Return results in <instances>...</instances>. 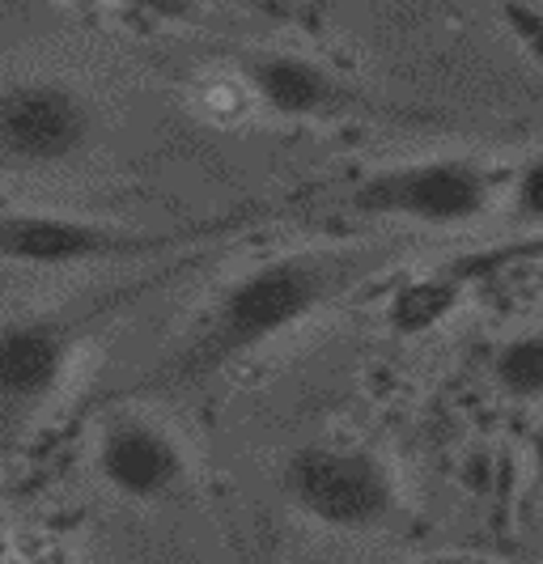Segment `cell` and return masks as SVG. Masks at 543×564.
<instances>
[{"label":"cell","instance_id":"13","mask_svg":"<svg viewBox=\"0 0 543 564\" xmlns=\"http://www.w3.org/2000/svg\"><path fill=\"white\" fill-rule=\"evenodd\" d=\"M416 564H480L471 556H430V561H416Z\"/></svg>","mask_w":543,"mask_h":564},{"label":"cell","instance_id":"1","mask_svg":"<svg viewBox=\"0 0 543 564\" xmlns=\"http://www.w3.org/2000/svg\"><path fill=\"white\" fill-rule=\"evenodd\" d=\"M382 263L373 247H315V251H289L247 268L238 281L221 289V297L208 306L196 336L166 369V378L200 382L226 366L259 352L263 344L293 332L327 302H336L352 284H361Z\"/></svg>","mask_w":543,"mask_h":564},{"label":"cell","instance_id":"3","mask_svg":"<svg viewBox=\"0 0 543 564\" xmlns=\"http://www.w3.org/2000/svg\"><path fill=\"white\" fill-rule=\"evenodd\" d=\"M488 199H492V178L480 162L430 158V162L373 170L370 178L357 183L352 208L430 229H458L485 217Z\"/></svg>","mask_w":543,"mask_h":564},{"label":"cell","instance_id":"6","mask_svg":"<svg viewBox=\"0 0 543 564\" xmlns=\"http://www.w3.org/2000/svg\"><path fill=\"white\" fill-rule=\"evenodd\" d=\"M77 352V327L56 314L0 327V433L26 424L59 391Z\"/></svg>","mask_w":543,"mask_h":564},{"label":"cell","instance_id":"12","mask_svg":"<svg viewBox=\"0 0 543 564\" xmlns=\"http://www.w3.org/2000/svg\"><path fill=\"white\" fill-rule=\"evenodd\" d=\"M531 467H535V480L543 484V429H535L531 437Z\"/></svg>","mask_w":543,"mask_h":564},{"label":"cell","instance_id":"4","mask_svg":"<svg viewBox=\"0 0 543 564\" xmlns=\"http://www.w3.org/2000/svg\"><path fill=\"white\" fill-rule=\"evenodd\" d=\"M171 242V234H141L68 213H0V259L26 268H86L137 259Z\"/></svg>","mask_w":543,"mask_h":564},{"label":"cell","instance_id":"9","mask_svg":"<svg viewBox=\"0 0 543 564\" xmlns=\"http://www.w3.org/2000/svg\"><path fill=\"white\" fill-rule=\"evenodd\" d=\"M492 382L497 391L522 403L543 399V332H522L506 339L492 357Z\"/></svg>","mask_w":543,"mask_h":564},{"label":"cell","instance_id":"11","mask_svg":"<svg viewBox=\"0 0 543 564\" xmlns=\"http://www.w3.org/2000/svg\"><path fill=\"white\" fill-rule=\"evenodd\" d=\"M128 9H137L144 18H162V22H178L192 18V0H123Z\"/></svg>","mask_w":543,"mask_h":564},{"label":"cell","instance_id":"7","mask_svg":"<svg viewBox=\"0 0 543 564\" xmlns=\"http://www.w3.org/2000/svg\"><path fill=\"white\" fill-rule=\"evenodd\" d=\"M98 476L128 501H162L187 476L183 446L144 416H115L98 437Z\"/></svg>","mask_w":543,"mask_h":564},{"label":"cell","instance_id":"10","mask_svg":"<svg viewBox=\"0 0 543 564\" xmlns=\"http://www.w3.org/2000/svg\"><path fill=\"white\" fill-rule=\"evenodd\" d=\"M514 204L526 221H543V153L531 158L514 178Z\"/></svg>","mask_w":543,"mask_h":564},{"label":"cell","instance_id":"2","mask_svg":"<svg viewBox=\"0 0 543 564\" xmlns=\"http://www.w3.org/2000/svg\"><path fill=\"white\" fill-rule=\"evenodd\" d=\"M285 497L332 531H373L395 513V480L387 463L357 446H302L289 454Z\"/></svg>","mask_w":543,"mask_h":564},{"label":"cell","instance_id":"8","mask_svg":"<svg viewBox=\"0 0 543 564\" xmlns=\"http://www.w3.org/2000/svg\"><path fill=\"white\" fill-rule=\"evenodd\" d=\"M247 85L281 119H318L344 102V85L332 68L293 52H259L247 59Z\"/></svg>","mask_w":543,"mask_h":564},{"label":"cell","instance_id":"5","mask_svg":"<svg viewBox=\"0 0 543 564\" xmlns=\"http://www.w3.org/2000/svg\"><path fill=\"white\" fill-rule=\"evenodd\" d=\"M94 141L89 102L59 82H22L0 94V153L22 166H59Z\"/></svg>","mask_w":543,"mask_h":564},{"label":"cell","instance_id":"14","mask_svg":"<svg viewBox=\"0 0 543 564\" xmlns=\"http://www.w3.org/2000/svg\"><path fill=\"white\" fill-rule=\"evenodd\" d=\"M0 527H4V518H0Z\"/></svg>","mask_w":543,"mask_h":564}]
</instances>
